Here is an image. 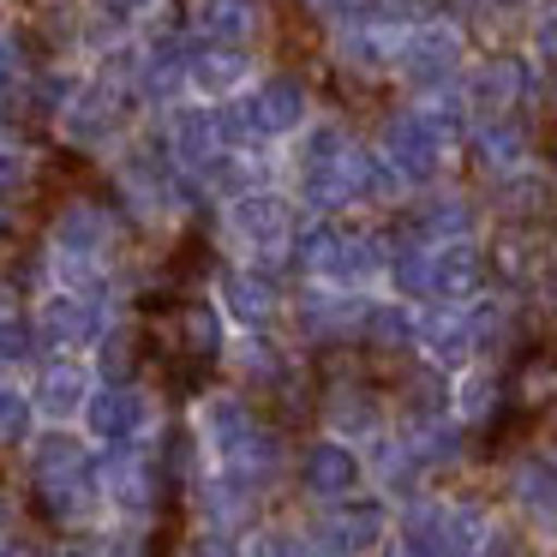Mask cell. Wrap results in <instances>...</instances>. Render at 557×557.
Instances as JSON below:
<instances>
[{
  "mask_svg": "<svg viewBox=\"0 0 557 557\" xmlns=\"http://www.w3.org/2000/svg\"><path fill=\"white\" fill-rule=\"evenodd\" d=\"M294 234H300V216H294V198L282 186L222 198V240H228V252L240 264H252V270L282 264L294 252Z\"/></svg>",
  "mask_w": 557,
  "mask_h": 557,
  "instance_id": "6da1fadb",
  "label": "cell"
},
{
  "mask_svg": "<svg viewBox=\"0 0 557 557\" xmlns=\"http://www.w3.org/2000/svg\"><path fill=\"white\" fill-rule=\"evenodd\" d=\"M49 121H54V133H61L73 150H90V157H114V150L133 138L138 102L121 97L114 85H102V78L85 73V78H78V90L49 114Z\"/></svg>",
  "mask_w": 557,
  "mask_h": 557,
  "instance_id": "7a4b0ae2",
  "label": "cell"
},
{
  "mask_svg": "<svg viewBox=\"0 0 557 557\" xmlns=\"http://www.w3.org/2000/svg\"><path fill=\"white\" fill-rule=\"evenodd\" d=\"M30 324H37V342L49 354H85L102 342V330L114 324V300H97V294H73V288H42L37 306H30Z\"/></svg>",
  "mask_w": 557,
  "mask_h": 557,
  "instance_id": "3957f363",
  "label": "cell"
},
{
  "mask_svg": "<svg viewBox=\"0 0 557 557\" xmlns=\"http://www.w3.org/2000/svg\"><path fill=\"white\" fill-rule=\"evenodd\" d=\"M97 485H102V516L138 528L157 509V456L145 444L97 449Z\"/></svg>",
  "mask_w": 557,
  "mask_h": 557,
  "instance_id": "277c9868",
  "label": "cell"
},
{
  "mask_svg": "<svg viewBox=\"0 0 557 557\" xmlns=\"http://www.w3.org/2000/svg\"><path fill=\"white\" fill-rule=\"evenodd\" d=\"M150 425H157V401H150V389L133 384V377H126V384H102V377H97L85 413H78V432H85L97 449L145 444Z\"/></svg>",
  "mask_w": 557,
  "mask_h": 557,
  "instance_id": "5b68a950",
  "label": "cell"
},
{
  "mask_svg": "<svg viewBox=\"0 0 557 557\" xmlns=\"http://www.w3.org/2000/svg\"><path fill=\"white\" fill-rule=\"evenodd\" d=\"M449 145H456V138L437 133V126L425 121V114L413 109V102H408V109H396L384 126H377V157H384L408 186H432L437 174H444Z\"/></svg>",
  "mask_w": 557,
  "mask_h": 557,
  "instance_id": "8992f818",
  "label": "cell"
},
{
  "mask_svg": "<svg viewBox=\"0 0 557 557\" xmlns=\"http://www.w3.org/2000/svg\"><path fill=\"white\" fill-rule=\"evenodd\" d=\"M318 557H372L389 545V504L384 497H342V504L324 509V521H318L312 533Z\"/></svg>",
  "mask_w": 557,
  "mask_h": 557,
  "instance_id": "52a82bcc",
  "label": "cell"
},
{
  "mask_svg": "<svg viewBox=\"0 0 557 557\" xmlns=\"http://www.w3.org/2000/svg\"><path fill=\"white\" fill-rule=\"evenodd\" d=\"M90 389H97V372H90L85 354H49V360H37V377H30V408L42 425H78Z\"/></svg>",
  "mask_w": 557,
  "mask_h": 557,
  "instance_id": "ba28073f",
  "label": "cell"
},
{
  "mask_svg": "<svg viewBox=\"0 0 557 557\" xmlns=\"http://www.w3.org/2000/svg\"><path fill=\"white\" fill-rule=\"evenodd\" d=\"M162 157L174 162L181 174H205L210 162L222 157V145H216V114H210V102H198V97H181V102H169L162 109Z\"/></svg>",
  "mask_w": 557,
  "mask_h": 557,
  "instance_id": "9c48e42d",
  "label": "cell"
},
{
  "mask_svg": "<svg viewBox=\"0 0 557 557\" xmlns=\"http://www.w3.org/2000/svg\"><path fill=\"white\" fill-rule=\"evenodd\" d=\"M246 109H252L264 145H276V150L312 121V97H306V85L294 73H258L252 85H246Z\"/></svg>",
  "mask_w": 557,
  "mask_h": 557,
  "instance_id": "30bf717a",
  "label": "cell"
},
{
  "mask_svg": "<svg viewBox=\"0 0 557 557\" xmlns=\"http://www.w3.org/2000/svg\"><path fill=\"white\" fill-rule=\"evenodd\" d=\"M485 276H492V264H485V246L480 240H437L425 246V294L444 306H468L485 294Z\"/></svg>",
  "mask_w": 557,
  "mask_h": 557,
  "instance_id": "8fae6325",
  "label": "cell"
},
{
  "mask_svg": "<svg viewBox=\"0 0 557 557\" xmlns=\"http://www.w3.org/2000/svg\"><path fill=\"white\" fill-rule=\"evenodd\" d=\"M456 85H461V97H468L473 121H497V114L521 109V97L533 90V73L516 61V54H492V61H480L473 73H461Z\"/></svg>",
  "mask_w": 557,
  "mask_h": 557,
  "instance_id": "7c38bea8",
  "label": "cell"
},
{
  "mask_svg": "<svg viewBox=\"0 0 557 557\" xmlns=\"http://www.w3.org/2000/svg\"><path fill=\"white\" fill-rule=\"evenodd\" d=\"M396 78L420 97V90L456 85L461 78V37L456 30H413L396 49Z\"/></svg>",
  "mask_w": 557,
  "mask_h": 557,
  "instance_id": "4fadbf2b",
  "label": "cell"
},
{
  "mask_svg": "<svg viewBox=\"0 0 557 557\" xmlns=\"http://www.w3.org/2000/svg\"><path fill=\"white\" fill-rule=\"evenodd\" d=\"M216 312H222V324H234V330H270L282 318V288L264 270L234 264L228 276L216 282Z\"/></svg>",
  "mask_w": 557,
  "mask_h": 557,
  "instance_id": "5bb4252c",
  "label": "cell"
},
{
  "mask_svg": "<svg viewBox=\"0 0 557 557\" xmlns=\"http://www.w3.org/2000/svg\"><path fill=\"white\" fill-rule=\"evenodd\" d=\"M300 485L318 497V504H342V497H354L366 485V461L354 444H342V437H318V444H306L300 456Z\"/></svg>",
  "mask_w": 557,
  "mask_h": 557,
  "instance_id": "9a60e30c",
  "label": "cell"
},
{
  "mask_svg": "<svg viewBox=\"0 0 557 557\" xmlns=\"http://www.w3.org/2000/svg\"><path fill=\"white\" fill-rule=\"evenodd\" d=\"M252 78H258L252 61H246L240 49H228V42H198V49H186V90H193L198 102L240 97Z\"/></svg>",
  "mask_w": 557,
  "mask_h": 557,
  "instance_id": "2e32d148",
  "label": "cell"
},
{
  "mask_svg": "<svg viewBox=\"0 0 557 557\" xmlns=\"http://www.w3.org/2000/svg\"><path fill=\"white\" fill-rule=\"evenodd\" d=\"M413 240L437 246V240H473V198L456 186H425L420 216H413Z\"/></svg>",
  "mask_w": 557,
  "mask_h": 557,
  "instance_id": "e0dca14e",
  "label": "cell"
},
{
  "mask_svg": "<svg viewBox=\"0 0 557 557\" xmlns=\"http://www.w3.org/2000/svg\"><path fill=\"white\" fill-rule=\"evenodd\" d=\"M90 456H97V449H90V437L78 432V425H42V432L30 437V473H37V485L90 468Z\"/></svg>",
  "mask_w": 557,
  "mask_h": 557,
  "instance_id": "ac0fdd59",
  "label": "cell"
},
{
  "mask_svg": "<svg viewBox=\"0 0 557 557\" xmlns=\"http://www.w3.org/2000/svg\"><path fill=\"white\" fill-rule=\"evenodd\" d=\"M228 372L240 377V384H282V377H288V354H282V342L270 336V330H234Z\"/></svg>",
  "mask_w": 557,
  "mask_h": 557,
  "instance_id": "d6986e66",
  "label": "cell"
},
{
  "mask_svg": "<svg viewBox=\"0 0 557 557\" xmlns=\"http://www.w3.org/2000/svg\"><path fill=\"white\" fill-rule=\"evenodd\" d=\"M509 492H516V509L528 521L557 528V461L552 456H521L516 473H509Z\"/></svg>",
  "mask_w": 557,
  "mask_h": 557,
  "instance_id": "ffe728a7",
  "label": "cell"
},
{
  "mask_svg": "<svg viewBox=\"0 0 557 557\" xmlns=\"http://www.w3.org/2000/svg\"><path fill=\"white\" fill-rule=\"evenodd\" d=\"M324 425L330 437H342V444H366V437L384 432V401L372 396V389H336V396L324 401Z\"/></svg>",
  "mask_w": 557,
  "mask_h": 557,
  "instance_id": "44dd1931",
  "label": "cell"
},
{
  "mask_svg": "<svg viewBox=\"0 0 557 557\" xmlns=\"http://www.w3.org/2000/svg\"><path fill=\"white\" fill-rule=\"evenodd\" d=\"M468 138H473V157H480L492 174H509V169L528 162V133H521L509 114H497V121H473Z\"/></svg>",
  "mask_w": 557,
  "mask_h": 557,
  "instance_id": "7402d4cb",
  "label": "cell"
},
{
  "mask_svg": "<svg viewBox=\"0 0 557 557\" xmlns=\"http://www.w3.org/2000/svg\"><path fill=\"white\" fill-rule=\"evenodd\" d=\"M497 408V372L492 366H461L456 384H449V420L456 425H480Z\"/></svg>",
  "mask_w": 557,
  "mask_h": 557,
  "instance_id": "603a6c76",
  "label": "cell"
},
{
  "mask_svg": "<svg viewBox=\"0 0 557 557\" xmlns=\"http://www.w3.org/2000/svg\"><path fill=\"white\" fill-rule=\"evenodd\" d=\"M193 25H198V37H205V42H228V49H240V42H252L258 13L246 7V0H198Z\"/></svg>",
  "mask_w": 557,
  "mask_h": 557,
  "instance_id": "cb8c5ba5",
  "label": "cell"
},
{
  "mask_svg": "<svg viewBox=\"0 0 557 557\" xmlns=\"http://www.w3.org/2000/svg\"><path fill=\"white\" fill-rule=\"evenodd\" d=\"M30 425H37L30 389L13 372H0V444H30Z\"/></svg>",
  "mask_w": 557,
  "mask_h": 557,
  "instance_id": "d4e9b609",
  "label": "cell"
},
{
  "mask_svg": "<svg viewBox=\"0 0 557 557\" xmlns=\"http://www.w3.org/2000/svg\"><path fill=\"white\" fill-rule=\"evenodd\" d=\"M37 324H30L25 312H7L0 306V372H13V366H30L37 360Z\"/></svg>",
  "mask_w": 557,
  "mask_h": 557,
  "instance_id": "484cf974",
  "label": "cell"
},
{
  "mask_svg": "<svg viewBox=\"0 0 557 557\" xmlns=\"http://www.w3.org/2000/svg\"><path fill=\"white\" fill-rule=\"evenodd\" d=\"M240 557H318V545L294 528H258L240 540Z\"/></svg>",
  "mask_w": 557,
  "mask_h": 557,
  "instance_id": "4316f807",
  "label": "cell"
},
{
  "mask_svg": "<svg viewBox=\"0 0 557 557\" xmlns=\"http://www.w3.org/2000/svg\"><path fill=\"white\" fill-rule=\"evenodd\" d=\"M30 174H37V150L25 145V138L0 133V198H13L30 186Z\"/></svg>",
  "mask_w": 557,
  "mask_h": 557,
  "instance_id": "83f0119b",
  "label": "cell"
},
{
  "mask_svg": "<svg viewBox=\"0 0 557 557\" xmlns=\"http://www.w3.org/2000/svg\"><path fill=\"white\" fill-rule=\"evenodd\" d=\"M30 78H37L30 73V54L13 37H0V102H25Z\"/></svg>",
  "mask_w": 557,
  "mask_h": 557,
  "instance_id": "f1b7e54d",
  "label": "cell"
},
{
  "mask_svg": "<svg viewBox=\"0 0 557 557\" xmlns=\"http://www.w3.org/2000/svg\"><path fill=\"white\" fill-rule=\"evenodd\" d=\"M473 557H521V552H516V533H509V528H492V533L480 540V552H473Z\"/></svg>",
  "mask_w": 557,
  "mask_h": 557,
  "instance_id": "f546056e",
  "label": "cell"
},
{
  "mask_svg": "<svg viewBox=\"0 0 557 557\" xmlns=\"http://www.w3.org/2000/svg\"><path fill=\"white\" fill-rule=\"evenodd\" d=\"M13 234H18V210L7 205V198H0V246L13 240Z\"/></svg>",
  "mask_w": 557,
  "mask_h": 557,
  "instance_id": "4dcf8cb0",
  "label": "cell"
},
{
  "mask_svg": "<svg viewBox=\"0 0 557 557\" xmlns=\"http://www.w3.org/2000/svg\"><path fill=\"white\" fill-rule=\"evenodd\" d=\"M7 516H13V504H7V492H0V528H7Z\"/></svg>",
  "mask_w": 557,
  "mask_h": 557,
  "instance_id": "1f68e13d",
  "label": "cell"
},
{
  "mask_svg": "<svg viewBox=\"0 0 557 557\" xmlns=\"http://www.w3.org/2000/svg\"><path fill=\"white\" fill-rule=\"evenodd\" d=\"M0 557H18V552H13V545H7V540H0Z\"/></svg>",
  "mask_w": 557,
  "mask_h": 557,
  "instance_id": "d6a6232c",
  "label": "cell"
}]
</instances>
